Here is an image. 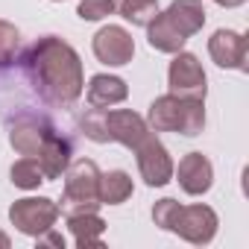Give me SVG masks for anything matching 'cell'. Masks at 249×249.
<instances>
[{"label": "cell", "mask_w": 249, "mask_h": 249, "mask_svg": "<svg viewBox=\"0 0 249 249\" xmlns=\"http://www.w3.org/2000/svg\"><path fill=\"white\" fill-rule=\"evenodd\" d=\"M21 68L30 85L38 91V97L50 106L65 108L82 97L85 76L79 53L59 36H44L33 41L21 56Z\"/></svg>", "instance_id": "cell-1"}, {"label": "cell", "mask_w": 249, "mask_h": 249, "mask_svg": "<svg viewBox=\"0 0 249 249\" xmlns=\"http://www.w3.org/2000/svg\"><path fill=\"white\" fill-rule=\"evenodd\" d=\"M79 129L94 144H123L135 150L153 129L132 108H88L79 117Z\"/></svg>", "instance_id": "cell-2"}, {"label": "cell", "mask_w": 249, "mask_h": 249, "mask_svg": "<svg viewBox=\"0 0 249 249\" xmlns=\"http://www.w3.org/2000/svg\"><path fill=\"white\" fill-rule=\"evenodd\" d=\"M147 126L153 132H179L185 138H196L205 129V100L161 94L150 103Z\"/></svg>", "instance_id": "cell-3"}, {"label": "cell", "mask_w": 249, "mask_h": 249, "mask_svg": "<svg viewBox=\"0 0 249 249\" xmlns=\"http://www.w3.org/2000/svg\"><path fill=\"white\" fill-rule=\"evenodd\" d=\"M97 182H100V170L91 159L71 161L68 170H65V194H62L59 211L65 217L68 214H82V211H97L100 208Z\"/></svg>", "instance_id": "cell-4"}, {"label": "cell", "mask_w": 249, "mask_h": 249, "mask_svg": "<svg viewBox=\"0 0 249 249\" xmlns=\"http://www.w3.org/2000/svg\"><path fill=\"white\" fill-rule=\"evenodd\" d=\"M62 217L59 202L47 199V196H27V199H15L9 208V220L12 226L27 234V237H38L47 229L56 226V220Z\"/></svg>", "instance_id": "cell-5"}, {"label": "cell", "mask_w": 249, "mask_h": 249, "mask_svg": "<svg viewBox=\"0 0 249 249\" xmlns=\"http://www.w3.org/2000/svg\"><path fill=\"white\" fill-rule=\"evenodd\" d=\"M132 153L138 159V173H141V179L150 188H164L173 179V167L176 164H173L167 147L159 141V132H150Z\"/></svg>", "instance_id": "cell-6"}, {"label": "cell", "mask_w": 249, "mask_h": 249, "mask_svg": "<svg viewBox=\"0 0 249 249\" xmlns=\"http://www.w3.org/2000/svg\"><path fill=\"white\" fill-rule=\"evenodd\" d=\"M167 85H170V94H176V97L205 100V94H208V79H205L199 59L185 50L173 53L170 71H167Z\"/></svg>", "instance_id": "cell-7"}, {"label": "cell", "mask_w": 249, "mask_h": 249, "mask_svg": "<svg viewBox=\"0 0 249 249\" xmlns=\"http://www.w3.org/2000/svg\"><path fill=\"white\" fill-rule=\"evenodd\" d=\"M217 226H220V223H217L214 208H208V205L196 202V205H179V211H176V220H173L170 231H173V234H179V237H182V240H188V243L202 246V243H211V240H214Z\"/></svg>", "instance_id": "cell-8"}, {"label": "cell", "mask_w": 249, "mask_h": 249, "mask_svg": "<svg viewBox=\"0 0 249 249\" xmlns=\"http://www.w3.org/2000/svg\"><path fill=\"white\" fill-rule=\"evenodd\" d=\"M91 47H94V56L108 68H123L135 56V41H132L129 30H123L117 24H108V27L97 30Z\"/></svg>", "instance_id": "cell-9"}, {"label": "cell", "mask_w": 249, "mask_h": 249, "mask_svg": "<svg viewBox=\"0 0 249 249\" xmlns=\"http://www.w3.org/2000/svg\"><path fill=\"white\" fill-rule=\"evenodd\" d=\"M208 53L214 65L231 68V71H249L246 65V38L234 30H217L208 38Z\"/></svg>", "instance_id": "cell-10"}, {"label": "cell", "mask_w": 249, "mask_h": 249, "mask_svg": "<svg viewBox=\"0 0 249 249\" xmlns=\"http://www.w3.org/2000/svg\"><path fill=\"white\" fill-rule=\"evenodd\" d=\"M173 176H179V188L191 196H199V194L211 191V185H214V167L202 153L182 156L179 167H173Z\"/></svg>", "instance_id": "cell-11"}, {"label": "cell", "mask_w": 249, "mask_h": 249, "mask_svg": "<svg viewBox=\"0 0 249 249\" xmlns=\"http://www.w3.org/2000/svg\"><path fill=\"white\" fill-rule=\"evenodd\" d=\"M50 135H53V126H50L47 120H41V117H21L15 126H12V132H9V144L21 156L36 159Z\"/></svg>", "instance_id": "cell-12"}, {"label": "cell", "mask_w": 249, "mask_h": 249, "mask_svg": "<svg viewBox=\"0 0 249 249\" xmlns=\"http://www.w3.org/2000/svg\"><path fill=\"white\" fill-rule=\"evenodd\" d=\"M161 15L167 18V24L182 38H191V36H196L205 27V6H202V0H173Z\"/></svg>", "instance_id": "cell-13"}, {"label": "cell", "mask_w": 249, "mask_h": 249, "mask_svg": "<svg viewBox=\"0 0 249 249\" xmlns=\"http://www.w3.org/2000/svg\"><path fill=\"white\" fill-rule=\"evenodd\" d=\"M71 156H73V147H71V141L53 129V135L44 141V147H41V153L36 156V161H38V167H41L44 179L50 182V179H59V176L68 170V164L73 161Z\"/></svg>", "instance_id": "cell-14"}, {"label": "cell", "mask_w": 249, "mask_h": 249, "mask_svg": "<svg viewBox=\"0 0 249 249\" xmlns=\"http://www.w3.org/2000/svg\"><path fill=\"white\" fill-rule=\"evenodd\" d=\"M129 97V88L120 76H111V73H97L91 76L88 82V106L91 108H108V106H117Z\"/></svg>", "instance_id": "cell-15"}, {"label": "cell", "mask_w": 249, "mask_h": 249, "mask_svg": "<svg viewBox=\"0 0 249 249\" xmlns=\"http://www.w3.org/2000/svg\"><path fill=\"white\" fill-rule=\"evenodd\" d=\"M68 229L76 240V246H103V231H106V220L97 211H82V214H68Z\"/></svg>", "instance_id": "cell-16"}, {"label": "cell", "mask_w": 249, "mask_h": 249, "mask_svg": "<svg viewBox=\"0 0 249 249\" xmlns=\"http://www.w3.org/2000/svg\"><path fill=\"white\" fill-rule=\"evenodd\" d=\"M135 185H132V176L126 170H108V173H100V182H97V196H100V205H120L132 196Z\"/></svg>", "instance_id": "cell-17"}, {"label": "cell", "mask_w": 249, "mask_h": 249, "mask_svg": "<svg viewBox=\"0 0 249 249\" xmlns=\"http://www.w3.org/2000/svg\"><path fill=\"white\" fill-rule=\"evenodd\" d=\"M117 15L135 27H147L159 15V0H114Z\"/></svg>", "instance_id": "cell-18"}, {"label": "cell", "mask_w": 249, "mask_h": 249, "mask_svg": "<svg viewBox=\"0 0 249 249\" xmlns=\"http://www.w3.org/2000/svg\"><path fill=\"white\" fill-rule=\"evenodd\" d=\"M9 179H12V185H15V188H24V191H33V188H38L41 182H47V179H44V173H41V167H38V161H36V159H30V156H24L21 161H15V164H12Z\"/></svg>", "instance_id": "cell-19"}, {"label": "cell", "mask_w": 249, "mask_h": 249, "mask_svg": "<svg viewBox=\"0 0 249 249\" xmlns=\"http://www.w3.org/2000/svg\"><path fill=\"white\" fill-rule=\"evenodd\" d=\"M18 50H21L18 27L9 21H0V68H9L18 59Z\"/></svg>", "instance_id": "cell-20"}, {"label": "cell", "mask_w": 249, "mask_h": 249, "mask_svg": "<svg viewBox=\"0 0 249 249\" xmlns=\"http://www.w3.org/2000/svg\"><path fill=\"white\" fill-rule=\"evenodd\" d=\"M114 12H117L114 0H79V6H76V15L82 21H103Z\"/></svg>", "instance_id": "cell-21"}, {"label": "cell", "mask_w": 249, "mask_h": 249, "mask_svg": "<svg viewBox=\"0 0 249 249\" xmlns=\"http://www.w3.org/2000/svg\"><path fill=\"white\" fill-rule=\"evenodd\" d=\"M176 211H179V202H176V199H170V196L159 199V202L153 205V220H156V226L164 229V231H170V226H173V220H176Z\"/></svg>", "instance_id": "cell-22"}, {"label": "cell", "mask_w": 249, "mask_h": 249, "mask_svg": "<svg viewBox=\"0 0 249 249\" xmlns=\"http://www.w3.org/2000/svg\"><path fill=\"white\" fill-rule=\"evenodd\" d=\"M36 240H38V246H56V249H65V237H62L59 231H53V229H47V231L38 234Z\"/></svg>", "instance_id": "cell-23"}, {"label": "cell", "mask_w": 249, "mask_h": 249, "mask_svg": "<svg viewBox=\"0 0 249 249\" xmlns=\"http://www.w3.org/2000/svg\"><path fill=\"white\" fill-rule=\"evenodd\" d=\"M217 6H223V9H234V6H243L246 0H214Z\"/></svg>", "instance_id": "cell-24"}, {"label": "cell", "mask_w": 249, "mask_h": 249, "mask_svg": "<svg viewBox=\"0 0 249 249\" xmlns=\"http://www.w3.org/2000/svg\"><path fill=\"white\" fill-rule=\"evenodd\" d=\"M9 243H12L9 234H6V231H0V249H9Z\"/></svg>", "instance_id": "cell-25"}, {"label": "cell", "mask_w": 249, "mask_h": 249, "mask_svg": "<svg viewBox=\"0 0 249 249\" xmlns=\"http://www.w3.org/2000/svg\"><path fill=\"white\" fill-rule=\"evenodd\" d=\"M56 3H59V0H56Z\"/></svg>", "instance_id": "cell-26"}]
</instances>
